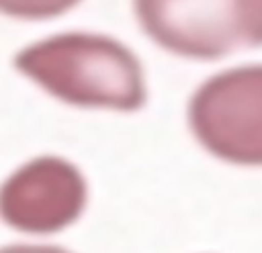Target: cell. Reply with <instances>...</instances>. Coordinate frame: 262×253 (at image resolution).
I'll list each match as a JSON object with an SVG mask.
<instances>
[{"instance_id":"obj_1","label":"cell","mask_w":262,"mask_h":253,"mask_svg":"<svg viewBox=\"0 0 262 253\" xmlns=\"http://www.w3.org/2000/svg\"><path fill=\"white\" fill-rule=\"evenodd\" d=\"M14 67L51 97L78 109L134 113L147 101L138 55L99 32H60L14 55Z\"/></svg>"},{"instance_id":"obj_2","label":"cell","mask_w":262,"mask_h":253,"mask_svg":"<svg viewBox=\"0 0 262 253\" xmlns=\"http://www.w3.org/2000/svg\"><path fill=\"white\" fill-rule=\"evenodd\" d=\"M134 14L182 58L219 60L262 46V0H134Z\"/></svg>"},{"instance_id":"obj_3","label":"cell","mask_w":262,"mask_h":253,"mask_svg":"<svg viewBox=\"0 0 262 253\" xmlns=\"http://www.w3.org/2000/svg\"><path fill=\"white\" fill-rule=\"evenodd\" d=\"M193 138L212 157L262 166V65H239L209 76L186 106Z\"/></svg>"},{"instance_id":"obj_4","label":"cell","mask_w":262,"mask_h":253,"mask_svg":"<svg viewBox=\"0 0 262 253\" xmlns=\"http://www.w3.org/2000/svg\"><path fill=\"white\" fill-rule=\"evenodd\" d=\"M88 182L76 163L62 157H35L0 184V221L28 235H53L81 219Z\"/></svg>"},{"instance_id":"obj_5","label":"cell","mask_w":262,"mask_h":253,"mask_svg":"<svg viewBox=\"0 0 262 253\" xmlns=\"http://www.w3.org/2000/svg\"><path fill=\"white\" fill-rule=\"evenodd\" d=\"M81 0H0V14L14 18H28V21H39V18H53L69 12Z\"/></svg>"},{"instance_id":"obj_6","label":"cell","mask_w":262,"mask_h":253,"mask_svg":"<svg viewBox=\"0 0 262 253\" xmlns=\"http://www.w3.org/2000/svg\"><path fill=\"white\" fill-rule=\"evenodd\" d=\"M0 253H72V251L51 244H7L0 246Z\"/></svg>"}]
</instances>
